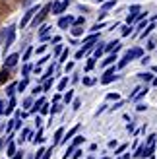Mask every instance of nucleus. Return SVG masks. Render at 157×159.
<instances>
[{
	"mask_svg": "<svg viewBox=\"0 0 157 159\" xmlns=\"http://www.w3.org/2000/svg\"><path fill=\"white\" fill-rule=\"evenodd\" d=\"M18 60H20V54H10V57L6 58V68H12L18 64Z\"/></svg>",
	"mask_w": 157,
	"mask_h": 159,
	"instance_id": "7",
	"label": "nucleus"
},
{
	"mask_svg": "<svg viewBox=\"0 0 157 159\" xmlns=\"http://www.w3.org/2000/svg\"><path fill=\"white\" fill-rule=\"evenodd\" d=\"M128 62H130V57H128V54H124V58L119 62V64H116V68H124V66L128 64Z\"/></svg>",
	"mask_w": 157,
	"mask_h": 159,
	"instance_id": "15",
	"label": "nucleus"
},
{
	"mask_svg": "<svg viewBox=\"0 0 157 159\" xmlns=\"http://www.w3.org/2000/svg\"><path fill=\"white\" fill-rule=\"evenodd\" d=\"M51 153H52V148H51V149H47L45 155H41V159H49V157H51Z\"/></svg>",
	"mask_w": 157,
	"mask_h": 159,
	"instance_id": "37",
	"label": "nucleus"
},
{
	"mask_svg": "<svg viewBox=\"0 0 157 159\" xmlns=\"http://www.w3.org/2000/svg\"><path fill=\"white\" fill-rule=\"evenodd\" d=\"M51 8H52V4H47V6L43 8V10H39V12H37L39 16H37V18L33 20V25H39V23H41V21H43V20L47 18V14L51 12Z\"/></svg>",
	"mask_w": 157,
	"mask_h": 159,
	"instance_id": "3",
	"label": "nucleus"
},
{
	"mask_svg": "<svg viewBox=\"0 0 157 159\" xmlns=\"http://www.w3.org/2000/svg\"><path fill=\"white\" fill-rule=\"evenodd\" d=\"M66 58H68V51H62L60 52V62H64Z\"/></svg>",
	"mask_w": 157,
	"mask_h": 159,
	"instance_id": "33",
	"label": "nucleus"
},
{
	"mask_svg": "<svg viewBox=\"0 0 157 159\" xmlns=\"http://www.w3.org/2000/svg\"><path fill=\"white\" fill-rule=\"evenodd\" d=\"M16 87H18L20 91H23V89H25V87H27V78H23V80H21V82H20L18 85H16Z\"/></svg>",
	"mask_w": 157,
	"mask_h": 159,
	"instance_id": "18",
	"label": "nucleus"
},
{
	"mask_svg": "<svg viewBox=\"0 0 157 159\" xmlns=\"http://www.w3.org/2000/svg\"><path fill=\"white\" fill-rule=\"evenodd\" d=\"M151 29H155V25H153V23H151V25H150V27H147V29H146V31H144V33H142V37H144V39H146V37H147V35H150V33H151Z\"/></svg>",
	"mask_w": 157,
	"mask_h": 159,
	"instance_id": "28",
	"label": "nucleus"
},
{
	"mask_svg": "<svg viewBox=\"0 0 157 159\" xmlns=\"http://www.w3.org/2000/svg\"><path fill=\"white\" fill-rule=\"evenodd\" d=\"M0 148H2V142H0Z\"/></svg>",
	"mask_w": 157,
	"mask_h": 159,
	"instance_id": "57",
	"label": "nucleus"
},
{
	"mask_svg": "<svg viewBox=\"0 0 157 159\" xmlns=\"http://www.w3.org/2000/svg\"><path fill=\"white\" fill-rule=\"evenodd\" d=\"M153 72H157V66H155V68H153Z\"/></svg>",
	"mask_w": 157,
	"mask_h": 159,
	"instance_id": "55",
	"label": "nucleus"
},
{
	"mask_svg": "<svg viewBox=\"0 0 157 159\" xmlns=\"http://www.w3.org/2000/svg\"><path fill=\"white\" fill-rule=\"evenodd\" d=\"M43 140H45V138H43V130H39V132H37V136H35V140H33V142H35V144H37V142H43Z\"/></svg>",
	"mask_w": 157,
	"mask_h": 159,
	"instance_id": "26",
	"label": "nucleus"
},
{
	"mask_svg": "<svg viewBox=\"0 0 157 159\" xmlns=\"http://www.w3.org/2000/svg\"><path fill=\"white\" fill-rule=\"evenodd\" d=\"M119 49H120V41H111V43L105 47V51H114V52L119 51Z\"/></svg>",
	"mask_w": 157,
	"mask_h": 159,
	"instance_id": "9",
	"label": "nucleus"
},
{
	"mask_svg": "<svg viewBox=\"0 0 157 159\" xmlns=\"http://www.w3.org/2000/svg\"><path fill=\"white\" fill-rule=\"evenodd\" d=\"M72 105H74V109H80V105H82V101H80V99H74V103H72Z\"/></svg>",
	"mask_w": 157,
	"mask_h": 159,
	"instance_id": "41",
	"label": "nucleus"
},
{
	"mask_svg": "<svg viewBox=\"0 0 157 159\" xmlns=\"http://www.w3.org/2000/svg\"><path fill=\"white\" fill-rule=\"evenodd\" d=\"M153 47H155V41H153V39H151V41L147 43V49H153Z\"/></svg>",
	"mask_w": 157,
	"mask_h": 159,
	"instance_id": "49",
	"label": "nucleus"
},
{
	"mask_svg": "<svg viewBox=\"0 0 157 159\" xmlns=\"http://www.w3.org/2000/svg\"><path fill=\"white\" fill-rule=\"evenodd\" d=\"M76 132H78V126H74V128H72V130H70V132L66 134V140H70L72 136H76Z\"/></svg>",
	"mask_w": 157,
	"mask_h": 159,
	"instance_id": "24",
	"label": "nucleus"
},
{
	"mask_svg": "<svg viewBox=\"0 0 157 159\" xmlns=\"http://www.w3.org/2000/svg\"><path fill=\"white\" fill-rule=\"evenodd\" d=\"M6 78H8V68L4 66V70H2V74H0V84H2L4 80H6Z\"/></svg>",
	"mask_w": 157,
	"mask_h": 159,
	"instance_id": "27",
	"label": "nucleus"
},
{
	"mask_svg": "<svg viewBox=\"0 0 157 159\" xmlns=\"http://www.w3.org/2000/svg\"><path fill=\"white\" fill-rule=\"evenodd\" d=\"M66 85H68V78H62V80H60V84H58V89L62 91V89H64Z\"/></svg>",
	"mask_w": 157,
	"mask_h": 159,
	"instance_id": "20",
	"label": "nucleus"
},
{
	"mask_svg": "<svg viewBox=\"0 0 157 159\" xmlns=\"http://www.w3.org/2000/svg\"><path fill=\"white\" fill-rule=\"evenodd\" d=\"M60 105H58V103H54V107H52V111H51V115H56V113H60Z\"/></svg>",
	"mask_w": 157,
	"mask_h": 159,
	"instance_id": "29",
	"label": "nucleus"
},
{
	"mask_svg": "<svg viewBox=\"0 0 157 159\" xmlns=\"http://www.w3.org/2000/svg\"><path fill=\"white\" fill-rule=\"evenodd\" d=\"M124 149H126V146H119V149H116V155H119V153H122Z\"/></svg>",
	"mask_w": 157,
	"mask_h": 159,
	"instance_id": "45",
	"label": "nucleus"
},
{
	"mask_svg": "<svg viewBox=\"0 0 157 159\" xmlns=\"http://www.w3.org/2000/svg\"><path fill=\"white\" fill-rule=\"evenodd\" d=\"M95 82H97L95 78H83V84H85V85H93Z\"/></svg>",
	"mask_w": 157,
	"mask_h": 159,
	"instance_id": "22",
	"label": "nucleus"
},
{
	"mask_svg": "<svg viewBox=\"0 0 157 159\" xmlns=\"http://www.w3.org/2000/svg\"><path fill=\"white\" fill-rule=\"evenodd\" d=\"M82 57H83V51L80 49V51H78V52H76V58H82Z\"/></svg>",
	"mask_w": 157,
	"mask_h": 159,
	"instance_id": "48",
	"label": "nucleus"
},
{
	"mask_svg": "<svg viewBox=\"0 0 157 159\" xmlns=\"http://www.w3.org/2000/svg\"><path fill=\"white\" fill-rule=\"evenodd\" d=\"M130 33H132V27H130V25H124V27H122V35L126 37V35H130Z\"/></svg>",
	"mask_w": 157,
	"mask_h": 159,
	"instance_id": "23",
	"label": "nucleus"
},
{
	"mask_svg": "<svg viewBox=\"0 0 157 159\" xmlns=\"http://www.w3.org/2000/svg\"><path fill=\"white\" fill-rule=\"evenodd\" d=\"M136 109H138V111H146V109H147V107H146V105H144V103H140V105H138V107H136Z\"/></svg>",
	"mask_w": 157,
	"mask_h": 159,
	"instance_id": "46",
	"label": "nucleus"
},
{
	"mask_svg": "<svg viewBox=\"0 0 157 159\" xmlns=\"http://www.w3.org/2000/svg\"><path fill=\"white\" fill-rule=\"evenodd\" d=\"M116 4V0H109V2H105L103 4V12H107V10H111V8Z\"/></svg>",
	"mask_w": 157,
	"mask_h": 159,
	"instance_id": "17",
	"label": "nucleus"
},
{
	"mask_svg": "<svg viewBox=\"0 0 157 159\" xmlns=\"http://www.w3.org/2000/svg\"><path fill=\"white\" fill-rule=\"evenodd\" d=\"M12 153H16V144H14V142L8 144V155H12Z\"/></svg>",
	"mask_w": 157,
	"mask_h": 159,
	"instance_id": "21",
	"label": "nucleus"
},
{
	"mask_svg": "<svg viewBox=\"0 0 157 159\" xmlns=\"http://www.w3.org/2000/svg\"><path fill=\"white\" fill-rule=\"evenodd\" d=\"M14 37H16V29H14V27H10V29H8V37H6V49L14 43Z\"/></svg>",
	"mask_w": 157,
	"mask_h": 159,
	"instance_id": "8",
	"label": "nucleus"
},
{
	"mask_svg": "<svg viewBox=\"0 0 157 159\" xmlns=\"http://www.w3.org/2000/svg\"><path fill=\"white\" fill-rule=\"evenodd\" d=\"M82 140H83V138H82V136H76V140H74V144H72V146H74V148H76V146H78V144H80V142H82Z\"/></svg>",
	"mask_w": 157,
	"mask_h": 159,
	"instance_id": "43",
	"label": "nucleus"
},
{
	"mask_svg": "<svg viewBox=\"0 0 157 159\" xmlns=\"http://www.w3.org/2000/svg\"><path fill=\"white\" fill-rule=\"evenodd\" d=\"M14 91H16V84H12L10 87H8V95H10V97H12V95H14Z\"/></svg>",
	"mask_w": 157,
	"mask_h": 159,
	"instance_id": "35",
	"label": "nucleus"
},
{
	"mask_svg": "<svg viewBox=\"0 0 157 159\" xmlns=\"http://www.w3.org/2000/svg\"><path fill=\"white\" fill-rule=\"evenodd\" d=\"M31 4V0H23V6H29Z\"/></svg>",
	"mask_w": 157,
	"mask_h": 159,
	"instance_id": "53",
	"label": "nucleus"
},
{
	"mask_svg": "<svg viewBox=\"0 0 157 159\" xmlns=\"http://www.w3.org/2000/svg\"><path fill=\"white\" fill-rule=\"evenodd\" d=\"M151 82H153V85H157V78H153V80H151Z\"/></svg>",
	"mask_w": 157,
	"mask_h": 159,
	"instance_id": "54",
	"label": "nucleus"
},
{
	"mask_svg": "<svg viewBox=\"0 0 157 159\" xmlns=\"http://www.w3.org/2000/svg\"><path fill=\"white\" fill-rule=\"evenodd\" d=\"M140 78H142V80H146V82H150V80H153L150 72H146V74H140Z\"/></svg>",
	"mask_w": 157,
	"mask_h": 159,
	"instance_id": "30",
	"label": "nucleus"
},
{
	"mask_svg": "<svg viewBox=\"0 0 157 159\" xmlns=\"http://www.w3.org/2000/svg\"><path fill=\"white\" fill-rule=\"evenodd\" d=\"M101 27H105V23H95V25L91 27V31H99Z\"/></svg>",
	"mask_w": 157,
	"mask_h": 159,
	"instance_id": "31",
	"label": "nucleus"
},
{
	"mask_svg": "<svg viewBox=\"0 0 157 159\" xmlns=\"http://www.w3.org/2000/svg\"><path fill=\"white\" fill-rule=\"evenodd\" d=\"M126 54H128V57H130V60H132V58H140L144 52H142V49H132V51H128Z\"/></svg>",
	"mask_w": 157,
	"mask_h": 159,
	"instance_id": "10",
	"label": "nucleus"
},
{
	"mask_svg": "<svg viewBox=\"0 0 157 159\" xmlns=\"http://www.w3.org/2000/svg\"><path fill=\"white\" fill-rule=\"evenodd\" d=\"M107 99H109V101H113V99H119V93H109V95H107Z\"/></svg>",
	"mask_w": 157,
	"mask_h": 159,
	"instance_id": "38",
	"label": "nucleus"
},
{
	"mask_svg": "<svg viewBox=\"0 0 157 159\" xmlns=\"http://www.w3.org/2000/svg\"><path fill=\"white\" fill-rule=\"evenodd\" d=\"M119 159H130V153H126V155H122V157H119Z\"/></svg>",
	"mask_w": 157,
	"mask_h": 159,
	"instance_id": "52",
	"label": "nucleus"
},
{
	"mask_svg": "<svg viewBox=\"0 0 157 159\" xmlns=\"http://www.w3.org/2000/svg\"><path fill=\"white\" fill-rule=\"evenodd\" d=\"M62 134H64V130L58 128L56 134H54V142H52V146H56V144H60V142H62Z\"/></svg>",
	"mask_w": 157,
	"mask_h": 159,
	"instance_id": "11",
	"label": "nucleus"
},
{
	"mask_svg": "<svg viewBox=\"0 0 157 159\" xmlns=\"http://www.w3.org/2000/svg\"><path fill=\"white\" fill-rule=\"evenodd\" d=\"M82 153H83V152H80V149H76V152L72 153V157H74V159H78V157H82Z\"/></svg>",
	"mask_w": 157,
	"mask_h": 159,
	"instance_id": "40",
	"label": "nucleus"
},
{
	"mask_svg": "<svg viewBox=\"0 0 157 159\" xmlns=\"http://www.w3.org/2000/svg\"><path fill=\"white\" fill-rule=\"evenodd\" d=\"M60 52H62V47L58 45V47H56V49H54V54H60Z\"/></svg>",
	"mask_w": 157,
	"mask_h": 159,
	"instance_id": "50",
	"label": "nucleus"
},
{
	"mask_svg": "<svg viewBox=\"0 0 157 159\" xmlns=\"http://www.w3.org/2000/svg\"><path fill=\"white\" fill-rule=\"evenodd\" d=\"M72 99H74V91H68V93L64 95V101H66V103H70Z\"/></svg>",
	"mask_w": 157,
	"mask_h": 159,
	"instance_id": "25",
	"label": "nucleus"
},
{
	"mask_svg": "<svg viewBox=\"0 0 157 159\" xmlns=\"http://www.w3.org/2000/svg\"><path fill=\"white\" fill-rule=\"evenodd\" d=\"M43 103H45V99H39V101L35 103V105H33V107H31V113H37V111H39V109H41V107H43Z\"/></svg>",
	"mask_w": 157,
	"mask_h": 159,
	"instance_id": "16",
	"label": "nucleus"
},
{
	"mask_svg": "<svg viewBox=\"0 0 157 159\" xmlns=\"http://www.w3.org/2000/svg\"><path fill=\"white\" fill-rule=\"evenodd\" d=\"M29 70H31V66H29V64L23 66V76H27V74H29Z\"/></svg>",
	"mask_w": 157,
	"mask_h": 159,
	"instance_id": "42",
	"label": "nucleus"
},
{
	"mask_svg": "<svg viewBox=\"0 0 157 159\" xmlns=\"http://www.w3.org/2000/svg\"><path fill=\"white\" fill-rule=\"evenodd\" d=\"M31 52H33V49H31V47H29V49L25 51V54H23V60H27V58L31 57Z\"/></svg>",
	"mask_w": 157,
	"mask_h": 159,
	"instance_id": "32",
	"label": "nucleus"
},
{
	"mask_svg": "<svg viewBox=\"0 0 157 159\" xmlns=\"http://www.w3.org/2000/svg\"><path fill=\"white\" fill-rule=\"evenodd\" d=\"M97 2H105V0H97Z\"/></svg>",
	"mask_w": 157,
	"mask_h": 159,
	"instance_id": "56",
	"label": "nucleus"
},
{
	"mask_svg": "<svg viewBox=\"0 0 157 159\" xmlns=\"http://www.w3.org/2000/svg\"><path fill=\"white\" fill-rule=\"evenodd\" d=\"M138 12H140V6H136V4L130 6V14H138Z\"/></svg>",
	"mask_w": 157,
	"mask_h": 159,
	"instance_id": "34",
	"label": "nucleus"
},
{
	"mask_svg": "<svg viewBox=\"0 0 157 159\" xmlns=\"http://www.w3.org/2000/svg\"><path fill=\"white\" fill-rule=\"evenodd\" d=\"M68 4H70V0H62V2H56L51 10H52V14H62L68 8Z\"/></svg>",
	"mask_w": 157,
	"mask_h": 159,
	"instance_id": "4",
	"label": "nucleus"
},
{
	"mask_svg": "<svg viewBox=\"0 0 157 159\" xmlns=\"http://www.w3.org/2000/svg\"><path fill=\"white\" fill-rule=\"evenodd\" d=\"M51 85H52V80H47L45 85H43V89H51Z\"/></svg>",
	"mask_w": 157,
	"mask_h": 159,
	"instance_id": "39",
	"label": "nucleus"
},
{
	"mask_svg": "<svg viewBox=\"0 0 157 159\" xmlns=\"http://www.w3.org/2000/svg\"><path fill=\"white\" fill-rule=\"evenodd\" d=\"M114 72H116V66H111V68H109L107 72L103 74V78H101V84H111L113 80H116L119 76H116Z\"/></svg>",
	"mask_w": 157,
	"mask_h": 159,
	"instance_id": "2",
	"label": "nucleus"
},
{
	"mask_svg": "<svg viewBox=\"0 0 157 159\" xmlns=\"http://www.w3.org/2000/svg\"><path fill=\"white\" fill-rule=\"evenodd\" d=\"M72 35H74V37L83 35V27H82V25H74V27H72Z\"/></svg>",
	"mask_w": 157,
	"mask_h": 159,
	"instance_id": "13",
	"label": "nucleus"
},
{
	"mask_svg": "<svg viewBox=\"0 0 157 159\" xmlns=\"http://www.w3.org/2000/svg\"><path fill=\"white\" fill-rule=\"evenodd\" d=\"M39 12V6H31L29 8V10L25 12V16H23V18H21V21H20V27L23 29V27H27V23L31 21V18H33V16Z\"/></svg>",
	"mask_w": 157,
	"mask_h": 159,
	"instance_id": "1",
	"label": "nucleus"
},
{
	"mask_svg": "<svg viewBox=\"0 0 157 159\" xmlns=\"http://www.w3.org/2000/svg\"><path fill=\"white\" fill-rule=\"evenodd\" d=\"M72 68H74V62H68V64H66V72H70Z\"/></svg>",
	"mask_w": 157,
	"mask_h": 159,
	"instance_id": "44",
	"label": "nucleus"
},
{
	"mask_svg": "<svg viewBox=\"0 0 157 159\" xmlns=\"http://www.w3.org/2000/svg\"><path fill=\"white\" fill-rule=\"evenodd\" d=\"M72 23H74V18H72V16H62V18L58 20V27H60V29H66L68 25H72Z\"/></svg>",
	"mask_w": 157,
	"mask_h": 159,
	"instance_id": "5",
	"label": "nucleus"
},
{
	"mask_svg": "<svg viewBox=\"0 0 157 159\" xmlns=\"http://www.w3.org/2000/svg\"><path fill=\"white\" fill-rule=\"evenodd\" d=\"M93 66H95V58H89L87 60V70H91Z\"/></svg>",
	"mask_w": 157,
	"mask_h": 159,
	"instance_id": "36",
	"label": "nucleus"
},
{
	"mask_svg": "<svg viewBox=\"0 0 157 159\" xmlns=\"http://www.w3.org/2000/svg\"><path fill=\"white\" fill-rule=\"evenodd\" d=\"M14 159H23V152H20V153H16V155H14Z\"/></svg>",
	"mask_w": 157,
	"mask_h": 159,
	"instance_id": "47",
	"label": "nucleus"
},
{
	"mask_svg": "<svg viewBox=\"0 0 157 159\" xmlns=\"http://www.w3.org/2000/svg\"><path fill=\"white\" fill-rule=\"evenodd\" d=\"M114 60H116V54H111V57H107L103 60V66H109V64H114Z\"/></svg>",
	"mask_w": 157,
	"mask_h": 159,
	"instance_id": "14",
	"label": "nucleus"
},
{
	"mask_svg": "<svg viewBox=\"0 0 157 159\" xmlns=\"http://www.w3.org/2000/svg\"><path fill=\"white\" fill-rule=\"evenodd\" d=\"M14 107H16V99H14V97H10V101H8V107H6V113H4V115H10L12 111H14Z\"/></svg>",
	"mask_w": 157,
	"mask_h": 159,
	"instance_id": "12",
	"label": "nucleus"
},
{
	"mask_svg": "<svg viewBox=\"0 0 157 159\" xmlns=\"http://www.w3.org/2000/svg\"><path fill=\"white\" fill-rule=\"evenodd\" d=\"M45 152V149H39V152H37V155H35V159H41V153Z\"/></svg>",
	"mask_w": 157,
	"mask_h": 159,
	"instance_id": "51",
	"label": "nucleus"
},
{
	"mask_svg": "<svg viewBox=\"0 0 157 159\" xmlns=\"http://www.w3.org/2000/svg\"><path fill=\"white\" fill-rule=\"evenodd\" d=\"M103 159H107V157H103Z\"/></svg>",
	"mask_w": 157,
	"mask_h": 159,
	"instance_id": "58",
	"label": "nucleus"
},
{
	"mask_svg": "<svg viewBox=\"0 0 157 159\" xmlns=\"http://www.w3.org/2000/svg\"><path fill=\"white\" fill-rule=\"evenodd\" d=\"M153 153V149H150V148H147V146H142V148H138V152L134 153L136 157H150Z\"/></svg>",
	"mask_w": 157,
	"mask_h": 159,
	"instance_id": "6",
	"label": "nucleus"
},
{
	"mask_svg": "<svg viewBox=\"0 0 157 159\" xmlns=\"http://www.w3.org/2000/svg\"><path fill=\"white\" fill-rule=\"evenodd\" d=\"M29 136H31V130H27V128H25V130H21V138H20V142H23V140H27Z\"/></svg>",
	"mask_w": 157,
	"mask_h": 159,
	"instance_id": "19",
	"label": "nucleus"
}]
</instances>
